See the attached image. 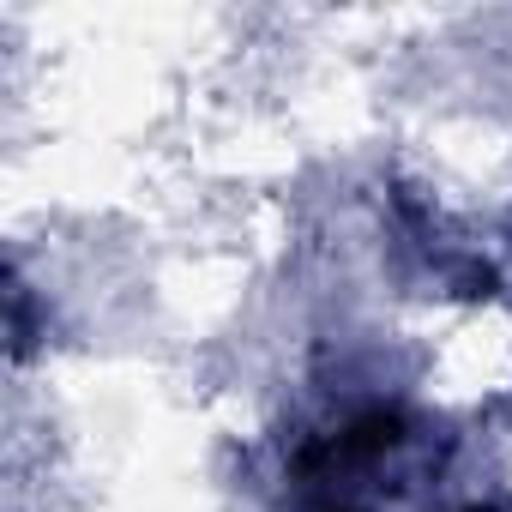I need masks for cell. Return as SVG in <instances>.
<instances>
[{
  "label": "cell",
  "instance_id": "cell-1",
  "mask_svg": "<svg viewBox=\"0 0 512 512\" xmlns=\"http://www.w3.org/2000/svg\"><path fill=\"white\" fill-rule=\"evenodd\" d=\"M284 512H506V494L440 416L368 404L296 446Z\"/></svg>",
  "mask_w": 512,
  "mask_h": 512
}]
</instances>
